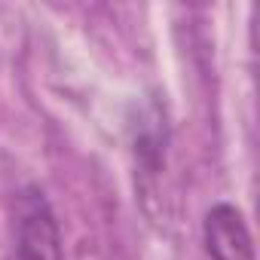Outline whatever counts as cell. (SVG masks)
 Wrapping results in <instances>:
<instances>
[{"instance_id":"6da1fadb","label":"cell","mask_w":260,"mask_h":260,"mask_svg":"<svg viewBox=\"0 0 260 260\" xmlns=\"http://www.w3.org/2000/svg\"><path fill=\"white\" fill-rule=\"evenodd\" d=\"M13 260H61V230L40 187H25L16 199Z\"/></svg>"},{"instance_id":"7a4b0ae2","label":"cell","mask_w":260,"mask_h":260,"mask_svg":"<svg viewBox=\"0 0 260 260\" xmlns=\"http://www.w3.org/2000/svg\"><path fill=\"white\" fill-rule=\"evenodd\" d=\"M202 242L211 260H254V245L242 211L230 202H217L205 211Z\"/></svg>"}]
</instances>
